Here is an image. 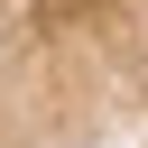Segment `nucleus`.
<instances>
[]
</instances>
